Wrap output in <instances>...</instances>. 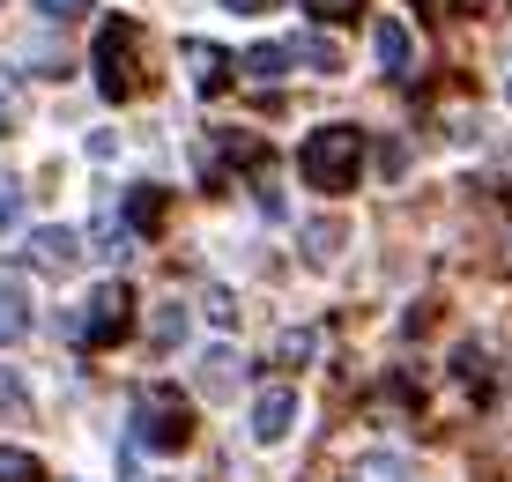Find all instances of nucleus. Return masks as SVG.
Returning a JSON list of instances; mask_svg holds the SVG:
<instances>
[{
  "instance_id": "nucleus-1",
  "label": "nucleus",
  "mask_w": 512,
  "mask_h": 482,
  "mask_svg": "<svg viewBox=\"0 0 512 482\" xmlns=\"http://www.w3.org/2000/svg\"><path fill=\"white\" fill-rule=\"evenodd\" d=\"M357 164H364V134L357 127H312L297 141V171H305V186H320V193H349L357 186Z\"/></svg>"
},
{
  "instance_id": "nucleus-2",
  "label": "nucleus",
  "mask_w": 512,
  "mask_h": 482,
  "mask_svg": "<svg viewBox=\"0 0 512 482\" xmlns=\"http://www.w3.org/2000/svg\"><path fill=\"white\" fill-rule=\"evenodd\" d=\"M186 438H193V408L171 394L164 379L141 386V394H134V431H127V445H134V453H141V445H149V453H179Z\"/></svg>"
},
{
  "instance_id": "nucleus-3",
  "label": "nucleus",
  "mask_w": 512,
  "mask_h": 482,
  "mask_svg": "<svg viewBox=\"0 0 512 482\" xmlns=\"http://www.w3.org/2000/svg\"><path fill=\"white\" fill-rule=\"evenodd\" d=\"M134 52H141V30L127 23V15H112V23H97V89L104 97H134L141 75H134Z\"/></svg>"
},
{
  "instance_id": "nucleus-4",
  "label": "nucleus",
  "mask_w": 512,
  "mask_h": 482,
  "mask_svg": "<svg viewBox=\"0 0 512 482\" xmlns=\"http://www.w3.org/2000/svg\"><path fill=\"white\" fill-rule=\"evenodd\" d=\"M127 319H134L127 282H104V290H90V297H82V349L119 342V334H127Z\"/></svg>"
},
{
  "instance_id": "nucleus-5",
  "label": "nucleus",
  "mask_w": 512,
  "mask_h": 482,
  "mask_svg": "<svg viewBox=\"0 0 512 482\" xmlns=\"http://www.w3.org/2000/svg\"><path fill=\"white\" fill-rule=\"evenodd\" d=\"M245 431H253V445H282L297 431V386H268V394H253Z\"/></svg>"
},
{
  "instance_id": "nucleus-6",
  "label": "nucleus",
  "mask_w": 512,
  "mask_h": 482,
  "mask_svg": "<svg viewBox=\"0 0 512 482\" xmlns=\"http://www.w3.org/2000/svg\"><path fill=\"white\" fill-rule=\"evenodd\" d=\"M23 253H30V267H45V275H67V267L82 260V238L67 223H45V230H30Z\"/></svg>"
},
{
  "instance_id": "nucleus-7",
  "label": "nucleus",
  "mask_w": 512,
  "mask_h": 482,
  "mask_svg": "<svg viewBox=\"0 0 512 482\" xmlns=\"http://www.w3.org/2000/svg\"><path fill=\"white\" fill-rule=\"evenodd\" d=\"M349 482H416V468H409V453L379 445V453H357V460H349Z\"/></svg>"
},
{
  "instance_id": "nucleus-8",
  "label": "nucleus",
  "mask_w": 512,
  "mask_h": 482,
  "mask_svg": "<svg viewBox=\"0 0 512 482\" xmlns=\"http://www.w3.org/2000/svg\"><path fill=\"white\" fill-rule=\"evenodd\" d=\"M23 334H30V297L15 275H0V349H15Z\"/></svg>"
},
{
  "instance_id": "nucleus-9",
  "label": "nucleus",
  "mask_w": 512,
  "mask_h": 482,
  "mask_svg": "<svg viewBox=\"0 0 512 482\" xmlns=\"http://www.w3.org/2000/svg\"><path fill=\"white\" fill-rule=\"evenodd\" d=\"M372 52H379L386 75H409V30H401L394 15H379V23H372Z\"/></svg>"
},
{
  "instance_id": "nucleus-10",
  "label": "nucleus",
  "mask_w": 512,
  "mask_h": 482,
  "mask_svg": "<svg viewBox=\"0 0 512 482\" xmlns=\"http://www.w3.org/2000/svg\"><path fill=\"white\" fill-rule=\"evenodd\" d=\"M119 216H127V230H134V238H149V230H156V216H164V186H134L127 201H119Z\"/></svg>"
},
{
  "instance_id": "nucleus-11",
  "label": "nucleus",
  "mask_w": 512,
  "mask_h": 482,
  "mask_svg": "<svg viewBox=\"0 0 512 482\" xmlns=\"http://www.w3.org/2000/svg\"><path fill=\"white\" fill-rule=\"evenodd\" d=\"M290 52L312 67V75H342V52H334V38H320V30H297Z\"/></svg>"
},
{
  "instance_id": "nucleus-12",
  "label": "nucleus",
  "mask_w": 512,
  "mask_h": 482,
  "mask_svg": "<svg viewBox=\"0 0 512 482\" xmlns=\"http://www.w3.org/2000/svg\"><path fill=\"white\" fill-rule=\"evenodd\" d=\"M290 60H297L290 45H253V52L238 60V75H253V82H282V75H290Z\"/></svg>"
},
{
  "instance_id": "nucleus-13",
  "label": "nucleus",
  "mask_w": 512,
  "mask_h": 482,
  "mask_svg": "<svg viewBox=\"0 0 512 482\" xmlns=\"http://www.w3.org/2000/svg\"><path fill=\"white\" fill-rule=\"evenodd\" d=\"M186 60H193V89H223V52L216 45L186 38Z\"/></svg>"
},
{
  "instance_id": "nucleus-14",
  "label": "nucleus",
  "mask_w": 512,
  "mask_h": 482,
  "mask_svg": "<svg viewBox=\"0 0 512 482\" xmlns=\"http://www.w3.org/2000/svg\"><path fill=\"white\" fill-rule=\"evenodd\" d=\"M0 482H45V460L23 445H0Z\"/></svg>"
},
{
  "instance_id": "nucleus-15",
  "label": "nucleus",
  "mask_w": 512,
  "mask_h": 482,
  "mask_svg": "<svg viewBox=\"0 0 512 482\" xmlns=\"http://www.w3.org/2000/svg\"><path fill=\"white\" fill-rule=\"evenodd\" d=\"M305 253H312V267H327L334 253H342V223H327V216L305 223Z\"/></svg>"
},
{
  "instance_id": "nucleus-16",
  "label": "nucleus",
  "mask_w": 512,
  "mask_h": 482,
  "mask_svg": "<svg viewBox=\"0 0 512 482\" xmlns=\"http://www.w3.org/2000/svg\"><path fill=\"white\" fill-rule=\"evenodd\" d=\"M231 364H238L231 349H208L201 356V386H208V394H231Z\"/></svg>"
},
{
  "instance_id": "nucleus-17",
  "label": "nucleus",
  "mask_w": 512,
  "mask_h": 482,
  "mask_svg": "<svg viewBox=\"0 0 512 482\" xmlns=\"http://www.w3.org/2000/svg\"><path fill=\"white\" fill-rule=\"evenodd\" d=\"M149 334H156V349H171V342L186 334V312H179V305H164V312H156V327H149Z\"/></svg>"
},
{
  "instance_id": "nucleus-18",
  "label": "nucleus",
  "mask_w": 512,
  "mask_h": 482,
  "mask_svg": "<svg viewBox=\"0 0 512 482\" xmlns=\"http://www.w3.org/2000/svg\"><path fill=\"white\" fill-rule=\"evenodd\" d=\"M15 223H23V186L0 178V230H15Z\"/></svg>"
},
{
  "instance_id": "nucleus-19",
  "label": "nucleus",
  "mask_w": 512,
  "mask_h": 482,
  "mask_svg": "<svg viewBox=\"0 0 512 482\" xmlns=\"http://www.w3.org/2000/svg\"><path fill=\"white\" fill-rule=\"evenodd\" d=\"M320 349V334L312 327H297V334H282V364H305V356Z\"/></svg>"
},
{
  "instance_id": "nucleus-20",
  "label": "nucleus",
  "mask_w": 512,
  "mask_h": 482,
  "mask_svg": "<svg viewBox=\"0 0 512 482\" xmlns=\"http://www.w3.org/2000/svg\"><path fill=\"white\" fill-rule=\"evenodd\" d=\"M30 8H38V15H45V23H75V15H82V8H90V0H30Z\"/></svg>"
},
{
  "instance_id": "nucleus-21",
  "label": "nucleus",
  "mask_w": 512,
  "mask_h": 482,
  "mask_svg": "<svg viewBox=\"0 0 512 482\" xmlns=\"http://www.w3.org/2000/svg\"><path fill=\"white\" fill-rule=\"evenodd\" d=\"M305 8H312V15H320V23H349V15H357V8H364V0H305Z\"/></svg>"
},
{
  "instance_id": "nucleus-22",
  "label": "nucleus",
  "mask_w": 512,
  "mask_h": 482,
  "mask_svg": "<svg viewBox=\"0 0 512 482\" xmlns=\"http://www.w3.org/2000/svg\"><path fill=\"white\" fill-rule=\"evenodd\" d=\"M0 408H15V416H23V386H15V371H0Z\"/></svg>"
},
{
  "instance_id": "nucleus-23",
  "label": "nucleus",
  "mask_w": 512,
  "mask_h": 482,
  "mask_svg": "<svg viewBox=\"0 0 512 482\" xmlns=\"http://www.w3.org/2000/svg\"><path fill=\"white\" fill-rule=\"evenodd\" d=\"M223 8H231V15H268L275 0H223Z\"/></svg>"
},
{
  "instance_id": "nucleus-24",
  "label": "nucleus",
  "mask_w": 512,
  "mask_h": 482,
  "mask_svg": "<svg viewBox=\"0 0 512 482\" xmlns=\"http://www.w3.org/2000/svg\"><path fill=\"white\" fill-rule=\"evenodd\" d=\"M0 134H8V104H0Z\"/></svg>"
},
{
  "instance_id": "nucleus-25",
  "label": "nucleus",
  "mask_w": 512,
  "mask_h": 482,
  "mask_svg": "<svg viewBox=\"0 0 512 482\" xmlns=\"http://www.w3.org/2000/svg\"><path fill=\"white\" fill-rule=\"evenodd\" d=\"M505 97H512V82H505Z\"/></svg>"
}]
</instances>
